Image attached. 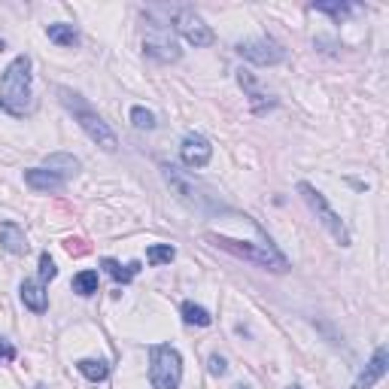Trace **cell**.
<instances>
[{
	"label": "cell",
	"instance_id": "14",
	"mask_svg": "<svg viewBox=\"0 0 389 389\" xmlns=\"http://www.w3.org/2000/svg\"><path fill=\"white\" fill-rule=\"evenodd\" d=\"M25 182L33 192H58V189H64V180L55 177L52 170H43V167H28Z\"/></svg>",
	"mask_w": 389,
	"mask_h": 389
},
{
	"label": "cell",
	"instance_id": "1",
	"mask_svg": "<svg viewBox=\"0 0 389 389\" xmlns=\"http://www.w3.org/2000/svg\"><path fill=\"white\" fill-rule=\"evenodd\" d=\"M0 107L9 110L13 116H25L33 107V95H31V58L19 55L9 61L0 79Z\"/></svg>",
	"mask_w": 389,
	"mask_h": 389
},
{
	"label": "cell",
	"instance_id": "28",
	"mask_svg": "<svg viewBox=\"0 0 389 389\" xmlns=\"http://www.w3.org/2000/svg\"><path fill=\"white\" fill-rule=\"evenodd\" d=\"M0 359L13 362V359H16V347H13V344H6V341H0Z\"/></svg>",
	"mask_w": 389,
	"mask_h": 389
},
{
	"label": "cell",
	"instance_id": "7",
	"mask_svg": "<svg viewBox=\"0 0 389 389\" xmlns=\"http://www.w3.org/2000/svg\"><path fill=\"white\" fill-rule=\"evenodd\" d=\"M240 58H247V61H253L259 67H274V64H280L286 58V49L277 43V40H271V37H261V40H244V43H237L234 46Z\"/></svg>",
	"mask_w": 389,
	"mask_h": 389
},
{
	"label": "cell",
	"instance_id": "26",
	"mask_svg": "<svg viewBox=\"0 0 389 389\" xmlns=\"http://www.w3.org/2000/svg\"><path fill=\"white\" fill-rule=\"evenodd\" d=\"M55 277H58V268H55V261H52L49 253H43L40 256V283H49Z\"/></svg>",
	"mask_w": 389,
	"mask_h": 389
},
{
	"label": "cell",
	"instance_id": "18",
	"mask_svg": "<svg viewBox=\"0 0 389 389\" xmlns=\"http://www.w3.org/2000/svg\"><path fill=\"white\" fill-rule=\"evenodd\" d=\"M46 37L58 46H76L79 33L73 31V25H64V21H55V25H46Z\"/></svg>",
	"mask_w": 389,
	"mask_h": 389
},
{
	"label": "cell",
	"instance_id": "22",
	"mask_svg": "<svg viewBox=\"0 0 389 389\" xmlns=\"http://www.w3.org/2000/svg\"><path fill=\"white\" fill-rule=\"evenodd\" d=\"M174 256H177V249L170 244H152L146 249V261L150 265H167V261H174Z\"/></svg>",
	"mask_w": 389,
	"mask_h": 389
},
{
	"label": "cell",
	"instance_id": "15",
	"mask_svg": "<svg viewBox=\"0 0 389 389\" xmlns=\"http://www.w3.org/2000/svg\"><path fill=\"white\" fill-rule=\"evenodd\" d=\"M79 167H83V165H79V158L71 155V152H52V155H46V170H52V174L61 177V180L73 177Z\"/></svg>",
	"mask_w": 389,
	"mask_h": 389
},
{
	"label": "cell",
	"instance_id": "19",
	"mask_svg": "<svg viewBox=\"0 0 389 389\" xmlns=\"http://www.w3.org/2000/svg\"><path fill=\"white\" fill-rule=\"evenodd\" d=\"M182 319H186L189 326H201V328H207V326L213 323L210 311H204L201 304H192V301H186V304H182Z\"/></svg>",
	"mask_w": 389,
	"mask_h": 389
},
{
	"label": "cell",
	"instance_id": "4",
	"mask_svg": "<svg viewBox=\"0 0 389 389\" xmlns=\"http://www.w3.org/2000/svg\"><path fill=\"white\" fill-rule=\"evenodd\" d=\"M299 194L304 198L307 207L313 210V216L319 219V225H323L341 247H350V228L344 225V219H341L335 210H331V204L326 201V194L319 192L316 186H311V182H299Z\"/></svg>",
	"mask_w": 389,
	"mask_h": 389
},
{
	"label": "cell",
	"instance_id": "10",
	"mask_svg": "<svg viewBox=\"0 0 389 389\" xmlns=\"http://www.w3.org/2000/svg\"><path fill=\"white\" fill-rule=\"evenodd\" d=\"M180 155H182V165L186 167H207L210 158H213V146H210L207 137L186 134L182 137V146H180Z\"/></svg>",
	"mask_w": 389,
	"mask_h": 389
},
{
	"label": "cell",
	"instance_id": "6",
	"mask_svg": "<svg viewBox=\"0 0 389 389\" xmlns=\"http://www.w3.org/2000/svg\"><path fill=\"white\" fill-rule=\"evenodd\" d=\"M162 170H165V180L170 182V186H174V192L189 204V207H194V210H210V207H213V198H210V194H201V192H204L201 182H194L192 177H182L174 165H162Z\"/></svg>",
	"mask_w": 389,
	"mask_h": 389
},
{
	"label": "cell",
	"instance_id": "17",
	"mask_svg": "<svg viewBox=\"0 0 389 389\" xmlns=\"http://www.w3.org/2000/svg\"><path fill=\"white\" fill-rule=\"evenodd\" d=\"M100 265H104V271H107L116 283H131V280H134V274L140 271V261H128V265H119L116 259H104Z\"/></svg>",
	"mask_w": 389,
	"mask_h": 389
},
{
	"label": "cell",
	"instance_id": "8",
	"mask_svg": "<svg viewBox=\"0 0 389 389\" xmlns=\"http://www.w3.org/2000/svg\"><path fill=\"white\" fill-rule=\"evenodd\" d=\"M150 28V33H146V40H143V49L150 58L155 61H162V64H170V61H180V46L177 40L170 37V31L165 25H158V21H152V25H146Z\"/></svg>",
	"mask_w": 389,
	"mask_h": 389
},
{
	"label": "cell",
	"instance_id": "20",
	"mask_svg": "<svg viewBox=\"0 0 389 389\" xmlns=\"http://www.w3.org/2000/svg\"><path fill=\"white\" fill-rule=\"evenodd\" d=\"M237 79H240V85H244V88L249 91V100H253V110H256V113H261L265 107H274V100H265V95H259V91H256L253 76H249L247 71H240V73H237Z\"/></svg>",
	"mask_w": 389,
	"mask_h": 389
},
{
	"label": "cell",
	"instance_id": "23",
	"mask_svg": "<svg viewBox=\"0 0 389 389\" xmlns=\"http://www.w3.org/2000/svg\"><path fill=\"white\" fill-rule=\"evenodd\" d=\"M131 125H134L137 131H152L158 122H155V113H152V110H146V107H134V110H131Z\"/></svg>",
	"mask_w": 389,
	"mask_h": 389
},
{
	"label": "cell",
	"instance_id": "27",
	"mask_svg": "<svg viewBox=\"0 0 389 389\" xmlns=\"http://www.w3.org/2000/svg\"><path fill=\"white\" fill-rule=\"evenodd\" d=\"M207 371H210L213 377H222V374L228 371V362L219 356V353H213V356H210V362H207Z\"/></svg>",
	"mask_w": 389,
	"mask_h": 389
},
{
	"label": "cell",
	"instance_id": "16",
	"mask_svg": "<svg viewBox=\"0 0 389 389\" xmlns=\"http://www.w3.org/2000/svg\"><path fill=\"white\" fill-rule=\"evenodd\" d=\"M76 371L83 374L85 380L100 383V380H107V377H110V362H104V359H79Z\"/></svg>",
	"mask_w": 389,
	"mask_h": 389
},
{
	"label": "cell",
	"instance_id": "9",
	"mask_svg": "<svg viewBox=\"0 0 389 389\" xmlns=\"http://www.w3.org/2000/svg\"><path fill=\"white\" fill-rule=\"evenodd\" d=\"M174 28H177L180 37H186V43L194 46V49H201V46H213V40H216V33L204 25V19L194 13V9H177Z\"/></svg>",
	"mask_w": 389,
	"mask_h": 389
},
{
	"label": "cell",
	"instance_id": "25",
	"mask_svg": "<svg viewBox=\"0 0 389 389\" xmlns=\"http://www.w3.org/2000/svg\"><path fill=\"white\" fill-rule=\"evenodd\" d=\"M64 253L73 256V259L88 256V253H91V244H88V240H83V237H67V240H64Z\"/></svg>",
	"mask_w": 389,
	"mask_h": 389
},
{
	"label": "cell",
	"instance_id": "29",
	"mask_svg": "<svg viewBox=\"0 0 389 389\" xmlns=\"http://www.w3.org/2000/svg\"><path fill=\"white\" fill-rule=\"evenodd\" d=\"M237 389H253V386H247V383H240V386H237Z\"/></svg>",
	"mask_w": 389,
	"mask_h": 389
},
{
	"label": "cell",
	"instance_id": "24",
	"mask_svg": "<svg viewBox=\"0 0 389 389\" xmlns=\"http://www.w3.org/2000/svg\"><path fill=\"white\" fill-rule=\"evenodd\" d=\"M313 9H319V13H328L331 19H344L350 13H356L359 6H353V4H313Z\"/></svg>",
	"mask_w": 389,
	"mask_h": 389
},
{
	"label": "cell",
	"instance_id": "30",
	"mask_svg": "<svg viewBox=\"0 0 389 389\" xmlns=\"http://www.w3.org/2000/svg\"><path fill=\"white\" fill-rule=\"evenodd\" d=\"M4 49H6V43H4V40H0V52H4Z\"/></svg>",
	"mask_w": 389,
	"mask_h": 389
},
{
	"label": "cell",
	"instance_id": "21",
	"mask_svg": "<svg viewBox=\"0 0 389 389\" xmlns=\"http://www.w3.org/2000/svg\"><path fill=\"white\" fill-rule=\"evenodd\" d=\"M73 292L76 295H95L98 292V271H79L73 277Z\"/></svg>",
	"mask_w": 389,
	"mask_h": 389
},
{
	"label": "cell",
	"instance_id": "12",
	"mask_svg": "<svg viewBox=\"0 0 389 389\" xmlns=\"http://www.w3.org/2000/svg\"><path fill=\"white\" fill-rule=\"evenodd\" d=\"M19 295L28 311L33 313H46V307H49V292H46V286L40 280H25L19 286Z\"/></svg>",
	"mask_w": 389,
	"mask_h": 389
},
{
	"label": "cell",
	"instance_id": "13",
	"mask_svg": "<svg viewBox=\"0 0 389 389\" xmlns=\"http://www.w3.org/2000/svg\"><path fill=\"white\" fill-rule=\"evenodd\" d=\"M0 247L13 256H25L28 253V237L16 222H0Z\"/></svg>",
	"mask_w": 389,
	"mask_h": 389
},
{
	"label": "cell",
	"instance_id": "3",
	"mask_svg": "<svg viewBox=\"0 0 389 389\" xmlns=\"http://www.w3.org/2000/svg\"><path fill=\"white\" fill-rule=\"evenodd\" d=\"M150 380L152 389H177L182 380V356L170 344L150 347Z\"/></svg>",
	"mask_w": 389,
	"mask_h": 389
},
{
	"label": "cell",
	"instance_id": "31",
	"mask_svg": "<svg viewBox=\"0 0 389 389\" xmlns=\"http://www.w3.org/2000/svg\"><path fill=\"white\" fill-rule=\"evenodd\" d=\"M289 389H301V386H289Z\"/></svg>",
	"mask_w": 389,
	"mask_h": 389
},
{
	"label": "cell",
	"instance_id": "11",
	"mask_svg": "<svg viewBox=\"0 0 389 389\" xmlns=\"http://www.w3.org/2000/svg\"><path fill=\"white\" fill-rule=\"evenodd\" d=\"M386 368H389V350L386 347H377L371 362L365 365V371L356 377V383H353V389H371L374 383H380L386 377Z\"/></svg>",
	"mask_w": 389,
	"mask_h": 389
},
{
	"label": "cell",
	"instance_id": "5",
	"mask_svg": "<svg viewBox=\"0 0 389 389\" xmlns=\"http://www.w3.org/2000/svg\"><path fill=\"white\" fill-rule=\"evenodd\" d=\"M207 240H213L216 247L228 249V253H234V256H240V259H249V261H256V265L271 268V271H277V274L289 268V261H286V256H280L274 247H261V249H256V247H249L247 240L240 244V240L225 237V234H207Z\"/></svg>",
	"mask_w": 389,
	"mask_h": 389
},
{
	"label": "cell",
	"instance_id": "2",
	"mask_svg": "<svg viewBox=\"0 0 389 389\" xmlns=\"http://www.w3.org/2000/svg\"><path fill=\"white\" fill-rule=\"evenodd\" d=\"M58 95H61V104L73 113V119L79 122V128L88 134L91 143H98L100 150H107V152L119 150V140H116V134H113V128L85 104L83 95H76V91H71V88H58Z\"/></svg>",
	"mask_w": 389,
	"mask_h": 389
}]
</instances>
